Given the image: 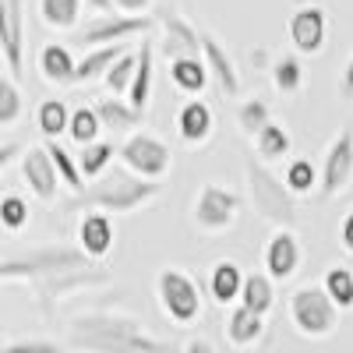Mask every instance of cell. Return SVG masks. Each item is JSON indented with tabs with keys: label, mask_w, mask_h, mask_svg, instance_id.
I'll return each mask as SVG.
<instances>
[{
	"label": "cell",
	"mask_w": 353,
	"mask_h": 353,
	"mask_svg": "<svg viewBox=\"0 0 353 353\" xmlns=\"http://www.w3.org/2000/svg\"><path fill=\"white\" fill-rule=\"evenodd\" d=\"M68 346L88 353H170L173 343L152 336L131 314L117 311H85L68 325Z\"/></svg>",
	"instance_id": "cell-1"
},
{
	"label": "cell",
	"mask_w": 353,
	"mask_h": 353,
	"mask_svg": "<svg viewBox=\"0 0 353 353\" xmlns=\"http://www.w3.org/2000/svg\"><path fill=\"white\" fill-rule=\"evenodd\" d=\"M159 181H149V176H138V173H113V176H96L88 188H81L78 194H71L64 201L68 212H81V209H103L113 216H128L138 212L145 205H152L159 198Z\"/></svg>",
	"instance_id": "cell-2"
},
{
	"label": "cell",
	"mask_w": 353,
	"mask_h": 353,
	"mask_svg": "<svg viewBox=\"0 0 353 353\" xmlns=\"http://www.w3.org/2000/svg\"><path fill=\"white\" fill-rule=\"evenodd\" d=\"M244 184H248L251 209H254L265 223H272L276 230H279V226L297 230V223H301L297 194L290 191V184L283 181V176H276L269 166H265V159L251 156V159L244 163Z\"/></svg>",
	"instance_id": "cell-3"
},
{
	"label": "cell",
	"mask_w": 353,
	"mask_h": 353,
	"mask_svg": "<svg viewBox=\"0 0 353 353\" xmlns=\"http://www.w3.org/2000/svg\"><path fill=\"white\" fill-rule=\"evenodd\" d=\"M85 265H92V258L81 251V244H43V248L18 251V254L8 251L0 258V279L4 283H18V279L39 283L46 276H61L71 269H85Z\"/></svg>",
	"instance_id": "cell-4"
},
{
	"label": "cell",
	"mask_w": 353,
	"mask_h": 353,
	"mask_svg": "<svg viewBox=\"0 0 353 353\" xmlns=\"http://www.w3.org/2000/svg\"><path fill=\"white\" fill-rule=\"evenodd\" d=\"M286 314H290V325L297 329V336H304V339H329L339 329L343 307L329 297L325 286H301V290L290 293Z\"/></svg>",
	"instance_id": "cell-5"
},
{
	"label": "cell",
	"mask_w": 353,
	"mask_h": 353,
	"mask_svg": "<svg viewBox=\"0 0 353 353\" xmlns=\"http://www.w3.org/2000/svg\"><path fill=\"white\" fill-rule=\"evenodd\" d=\"M156 301H159L163 318L173 321V325H181V329H191L205 311L198 283L184 269H173V265H166L156 276Z\"/></svg>",
	"instance_id": "cell-6"
},
{
	"label": "cell",
	"mask_w": 353,
	"mask_h": 353,
	"mask_svg": "<svg viewBox=\"0 0 353 353\" xmlns=\"http://www.w3.org/2000/svg\"><path fill=\"white\" fill-rule=\"evenodd\" d=\"M237 219H241V194L237 191H230L216 181L198 188L194 205H191V223L201 233H226L237 226Z\"/></svg>",
	"instance_id": "cell-7"
},
{
	"label": "cell",
	"mask_w": 353,
	"mask_h": 353,
	"mask_svg": "<svg viewBox=\"0 0 353 353\" xmlns=\"http://www.w3.org/2000/svg\"><path fill=\"white\" fill-rule=\"evenodd\" d=\"M117 156H121L124 170L138 173V176H149V181H163V176L173 170V152L170 145L149 131H131L121 149H117Z\"/></svg>",
	"instance_id": "cell-8"
},
{
	"label": "cell",
	"mask_w": 353,
	"mask_h": 353,
	"mask_svg": "<svg viewBox=\"0 0 353 353\" xmlns=\"http://www.w3.org/2000/svg\"><path fill=\"white\" fill-rule=\"evenodd\" d=\"M152 25H159V18H152V14H124V11H113V14H96L92 21L85 25L81 43H85V46L128 43V39H134V36H145Z\"/></svg>",
	"instance_id": "cell-9"
},
{
	"label": "cell",
	"mask_w": 353,
	"mask_h": 353,
	"mask_svg": "<svg viewBox=\"0 0 353 353\" xmlns=\"http://www.w3.org/2000/svg\"><path fill=\"white\" fill-rule=\"evenodd\" d=\"M353 181V128H343L332 145L325 149V163H321V198H339Z\"/></svg>",
	"instance_id": "cell-10"
},
{
	"label": "cell",
	"mask_w": 353,
	"mask_h": 353,
	"mask_svg": "<svg viewBox=\"0 0 353 353\" xmlns=\"http://www.w3.org/2000/svg\"><path fill=\"white\" fill-rule=\"evenodd\" d=\"M103 283H110V276L103 269H96V265H85V269H71V272H61V276H46V279H39L32 286L39 293L43 314L50 318L53 314V304H61L68 293H78V290H88V286H103Z\"/></svg>",
	"instance_id": "cell-11"
},
{
	"label": "cell",
	"mask_w": 353,
	"mask_h": 353,
	"mask_svg": "<svg viewBox=\"0 0 353 353\" xmlns=\"http://www.w3.org/2000/svg\"><path fill=\"white\" fill-rule=\"evenodd\" d=\"M286 36L293 43V50L304 53V57H314L325 50V36H329V14L325 8H318V4H304L290 14L286 21Z\"/></svg>",
	"instance_id": "cell-12"
},
{
	"label": "cell",
	"mask_w": 353,
	"mask_h": 353,
	"mask_svg": "<svg viewBox=\"0 0 353 353\" xmlns=\"http://www.w3.org/2000/svg\"><path fill=\"white\" fill-rule=\"evenodd\" d=\"M21 176H25V184L28 191H32L39 201H57V188H61V173H57V163L46 149V141L43 145H28V149L21 152Z\"/></svg>",
	"instance_id": "cell-13"
},
{
	"label": "cell",
	"mask_w": 353,
	"mask_h": 353,
	"mask_svg": "<svg viewBox=\"0 0 353 353\" xmlns=\"http://www.w3.org/2000/svg\"><path fill=\"white\" fill-rule=\"evenodd\" d=\"M159 28H163V39H159V50L166 61L173 57H201V32L176 11V8H163L159 14Z\"/></svg>",
	"instance_id": "cell-14"
},
{
	"label": "cell",
	"mask_w": 353,
	"mask_h": 353,
	"mask_svg": "<svg viewBox=\"0 0 353 353\" xmlns=\"http://www.w3.org/2000/svg\"><path fill=\"white\" fill-rule=\"evenodd\" d=\"M0 53H4L8 74H25V18L21 0H0Z\"/></svg>",
	"instance_id": "cell-15"
},
{
	"label": "cell",
	"mask_w": 353,
	"mask_h": 353,
	"mask_svg": "<svg viewBox=\"0 0 353 353\" xmlns=\"http://www.w3.org/2000/svg\"><path fill=\"white\" fill-rule=\"evenodd\" d=\"M301 261H304V251H301L297 233H293L290 226H279L272 233V241L265 244V272H269L276 283H286V279L297 276Z\"/></svg>",
	"instance_id": "cell-16"
},
{
	"label": "cell",
	"mask_w": 353,
	"mask_h": 353,
	"mask_svg": "<svg viewBox=\"0 0 353 353\" xmlns=\"http://www.w3.org/2000/svg\"><path fill=\"white\" fill-rule=\"evenodd\" d=\"M78 244H81V251L92 258V261H103L113 251V244H117L110 212L88 209V216H81V223H78Z\"/></svg>",
	"instance_id": "cell-17"
},
{
	"label": "cell",
	"mask_w": 353,
	"mask_h": 353,
	"mask_svg": "<svg viewBox=\"0 0 353 353\" xmlns=\"http://www.w3.org/2000/svg\"><path fill=\"white\" fill-rule=\"evenodd\" d=\"M201 53H205V64H209V71L219 85V92L226 99H237L241 96V71L233 64V57L226 53V46L212 32H201Z\"/></svg>",
	"instance_id": "cell-18"
},
{
	"label": "cell",
	"mask_w": 353,
	"mask_h": 353,
	"mask_svg": "<svg viewBox=\"0 0 353 353\" xmlns=\"http://www.w3.org/2000/svg\"><path fill=\"white\" fill-rule=\"evenodd\" d=\"M212 131H216L212 106L205 99H188L181 106V113H176V134H181V141L191 145V149H198V145H205L212 138Z\"/></svg>",
	"instance_id": "cell-19"
},
{
	"label": "cell",
	"mask_w": 353,
	"mask_h": 353,
	"mask_svg": "<svg viewBox=\"0 0 353 353\" xmlns=\"http://www.w3.org/2000/svg\"><path fill=\"white\" fill-rule=\"evenodd\" d=\"M261 332H265V314H258L254 307H248L241 301L230 307V314L223 321V336H226L230 346L248 350V346H254L261 339Z\"/></svg>",
	"instance_id": "cell-20"
},
{
	"label": "cell",
	"mask_w": 353,
	"mask_h": 353,
	"mask_svg": "<svg viewBox=\"0 0 353 353\" xmlns=\"http://www.w3.org/2000/svg\"><path fill=\"white\" fill-rule=\"evenodd\" d=\"M244 279L248 272L241 269L233 258H219L212 269H209V297L219 304V307H230L241 301V290H244Z\"/></svg>",
	"instance_id": "cell-21"
},
{
	"label": "cell",
	"mask_w": 353,
	"mask_h": 353,
	"mask_svg": "<svg viewBox=\"0 0 353 353\" xmlns=\"http://www.w3.org/2000/svg\"><path fill=\"white\" fill-rule=\"evenodd\" d=\"M96 113H99V121H103V131L110 134H131L134 128H141L145 121V110H138L128 96H110V99H96L92 103Z\"/></svg>",
	"instance_id": "cell-22"
},
{
	"label": "cell",
	"mask_w": 353,
	"mask_h": 353,
	"mask_svg": "<svg viewBox=\"0 0 353 353\" xmlns=\"http://www.w3.org/2000/svg\"><path fill=\"white\" fill-rule=\"evenodd\" d=\"M170 64V81L176 92H184V96H201L205 92V85H209L212 71L209 64H205V53L201 57H173Z\"/></svg>",
	"instance_id": "cell-23"
},
{
	"label": "cell",
	"mask_w": 353,
	"mask_h": 353,
	"mask_svg": "<svg viewBox=\"0 0 353 353\" xmlns=\"http://www.w3.org/2000/svg\"><path fill=\"white\" fill-rule=\"evenodd\" d=\"M39 78L46 85H74V71H78V61L71 57V50L64 43H46L39 50Z\"/></svg>",
	"instance_id": "cell-24"
},
{
	"label": "cell",
	"mask_w": 353,
	"mask_h": 353,
	"mask_svg": "<svg viewBox=\"0 0 353 353\" xmlns=\"http://www.w3.org/2000/svg\"><path fill=\"white\" fill-rule=\"evenodd\" d=\"M128 50V43H106V46H88V53L78 61L74 71V85H88V81H103L106 71L113 68V61Z\"/></svg>",
	"instance_id": "cell-25"
},
{
	"label": "cell",
	"mask_w": 353,
	"mask_h": 353,
	"mask_svg": "<svg viewBox=\"0 0 353 353\" xmlns=\"http://www.w3.org/2000/svg\"><path fill=\"white\" fill-rule=\"evenodd\" d=\"M152 74H156V46H152V39H141L138 71H134L131 92H128V99H131L138 110H149V99H152Z\"/></svg>",
	"instance_id": "cell-26"
},
{
	"label": "cell",
	"mask_w": 353,
	"mask_h": 353,
	"mask_svg": "<svg viewBox=\"0 0 353 353\" xmlns=\"http://www.w3.org/2000/svg\"><path fill=\"white\" fill-rule=\"evenodd\" d=\"M81 4L85 0H36L39 21L53 32H71V28L81 21Z\"/></svg>",
	"instance_id": "cell-27"
},
{
	"label": "cell",
	"mask_w": 353,
	"mask_h": 353,
	"mask_svg": "<svg viewBox=\"0 0 353 353\" xmlns=\"http://www.w3.org/2000/svg\"><path fill=\"white\" fill-rule=\"evenodd\" d=\"M254 152H258V159H265V163H276V159H283V156H290V149H293V138H290V131L283 128V124H276V121H269L254 138Z\"/></svg>",
	"instance_id": "cell-28"
},
{
	"label": "cell",
	"mask_w": 353,
	"mask_h": 353,
	"mask_svg": "<svg viewBox=\"0 0 353 353\" xmlns=\"http://www.w3.org/2000/svg\"><path fill=\"white\" fill-rule=\"evenodd\" d=\"M241 304L254 307L258 314H269L276 307V279L269 272H248L244 290H241Z\"/></svg>",
	"instance_id": "cell-29"
},
{
	"label": "cell",
	"mask_w": 353,
	"mask_h": 353,
	"mask_svg": "<svg viewBox=\"0 0 353 353\" xmlns=\"http://www.w3.org/2000/svg\"><path fill=\"white\" fill-rule=\"evenodd\" d=\"M36 124H39V131H43L46 138L68 134V128H71V106H68L64 99H46V103H39Z\"/></svg>",
	"instance_id": "cell-30"
},
{
	"label": "cell",
	"mask_w": 353,
	"mask_h": 353,
	"mask_svg": "<svg viewBox=\"0 0 353 353\" xmlns=\"http://www.w3.org/2000/svg\"><path fill=\"white\" fill-rule=\"evenodd\" d=\"M113 156H117V149H113V141H88V145H81V152H78V166H81V173H85V181H96V176H103L106 173V166L113 163Z\"/></svg>",
	"instance_id": "cell-31"
},
{
	"label": "cell",
	"mask_w": 353,
	"mask_h": 353,
	"mask_svg": "<svg viewBox=\"0 0 353 353\" xmlns=\"http://www.w3.org/2000/svg\"><path fill=\"white\" fill-rule=\"evenodd\" d=\"M46 149H50V156H53V163H57L61 184H64L71 194H78V191L85 188V173H81V166H78V156H71L64 145H57V138H46Z\"/></svg>",
	"instance_id": "cell-32"
},
{
	"label": "cell",
	"mask_w": 353,
	"mask_h": 353,
	"mask_svg": "<svg viewBox=\"0 0 353 353\" xmlns=\"http://www.w3.org/2000/svg\"><path fill=\"white\" fill-rule=\"evenodd\" d=\"M269 74H272V85L279 96H297L304 85V68L297 57H279V61H272Z\"/></svg>",
	"instance_id": "cell-33"
},
{
	"label": "cell",
	"mask_w": 353,
	"mask_h": 353,
	"mask_svg": "<svg viewBox=\"0 0 353 353\" xmlns=\"http://www.w3.org/2000/svg\"><path fill=\"white\" fill-rule=\"evenodd\" d=\"M134 71H138V53L124 50L113 61V68L106 71V78H103V85L110 88V96H128L131 92V81H134Z\"/></svg>",
	"instance_id": "cell-34"
},
{
	"label": "cell",
	"mask_w": 353,
	"mask_h": 353,
	"mask_svg": "<svg viewBox=\"0 0 353 353\" xmlns=\"http://www.w3.org/2000/svg\"><path fill=\"white\" fill-rule=\"evenodd\" d=\"M283 181L290 184V191L297 194V198H307L318 184H321V170L311 166V159H290L286 173H283Z\"/></svg>",
	"instance_id": "cell-35"
},
{
	"label": "cell",
	"mask_w": 353,
	"mask_h": 353,
	"mask_svg": "<svg viewBox=\"0 0 353 353\" xmlns=\"http://www.w3.org/2000/svg\"><path fill=\"white\" fill-rule=\"evenodd\" d=\"M99 131H103V121H99L96 106H74V110H71V128H68V134H71L74 145L96 141Z\"/></svg>",
	"instance_id": "cell-36"
},
{
	"label": "cell",
	"mask_w": 353,
	"mask_h": 353,
	"mask_svg": "<svg viewBox=\"0 0 353 353\" xmlns=\"http://www.w3.org/2000/svg\"><path fill=\"white\" fill-rule=\"evenodd\" d=\"M321 286L329 290V297L343 311L353 307V269H346V265H332V269L325 272V279H321Z\"/></svg>",
	"instance_id": "cell-37"
},
{
	"label": "cell",
	"mask_w": 353,
	"mask_h": 353,
	"mask_svg": "<svg viewBox=\"0 0 353 353\" xmlns=\"http://www.w3.org/2000/svg\"><path fill=\"white\" fill-rule=\"evenodd\" d=\"M272 121V110H269V103L265 99H248V103H241V110H237V128L248 134V138H254L265 124Z\"/></svg>",
	"instance_id": "cell-38"
},
{
	"label": "cell",
	"mask_w": 353,
	"mask_h": 353,
	"mask_svg": "<svg viewBox=\"0 0 353 353\" xmlns=\"http://www.w3.org/2000/svg\"><path fill=\"white\" fill-rule=\"evenodd\" d=\"M21 110H25V103H21V92H18V85H14V74L0 78V128H4V131L14 128Z\"/></svg>",
	"instance_id": "cell-39"
},
{
	"label": "cell",
	"mask_w": 353,
	"mask_h": 353,
	"mask_svg": "<svg viewBox=\"0 0 353 353\" xmlns=\"http://www.w3.org/2000/svg\"><path fill=\"white\" fill-rule=\"evenodd\" d=\"M28 219H32V209H28V201L14 191H8L4 198H0V223H4V230L18 233L28 226Z\"/></svg>",
	"instance_id": "cell-40"
},
{
	"label": "cell",
	"mask_w": 353,
	"mask_h": 353,
	"mask_svg": "<svg viewBox=\"0 0 353 353\" xmlns=\"http://www.w3.org/2000/svg\"><path fill=\"white\" fill-rule=\"evenodd\" d=\"M4 353H61V346L50 339H8Z\"/></svg>",
	"instance_id": "cell-41"
},
{
	"label": "cell",
	"mask_w": 353,
	"mask_h": 353,
	"mask_svg": "<svg viewBox=\"0 0 353 353\" xmlns=\"http://www.w3.org/2000/svg\"><path fill=\"white\" fill-rule=\"evenodd\" d=\"M339 248L353 258V209L343 216V223H339Z\"/></svg>",
	"instance_id": "cell-42"
},
{
	"label": "cell",
	"mask_w": 353,
	"mask_h": 353,
	"mask_svg": "<svg viewBox=\"0 0 353 353\" xmlns=\"http://www.w3.org/2000/svg\"><path fill=\"white\" fill-rule=\"evenodd\" d=\"M152 8V0H117V11H124V14H149Z\"/></svg>",
	"instance_id": "cell-43"
},
{
	"label": "cell",
	"mask_w": 353,
	"mask_h": 353,
	"mask_svg": "<svg viewBox=\"0 0 353 353\" xmlns=\"http://www.w3.org/2000/svg\"><path fill=\"white\" fill-rule=\"evenodd\" d=\"M339 92H343V99H353V57L346 61V68L339 74Z\"/></svg>",
	"instance_id": "cell-44"
},
{
	"label": "cell",
	"mask_w": 353,
	"mask_h": 353,
	"mask_svg": "<svg viewBox=\"0 0 353 353\" xmlns=\"http://www.w3.org/2000/svg\"><path fill=\"white\" fill-rule=\"evenodd\" d=\"M18 152H25V149H18V145H14L11 138H4V145H0V166L8 170V166L14 163V156H18Z\"/></svg>",
	"instance_id": "cell-45"
},
{
	"label": "cell",
	"mask_w": 353,
	"mask_h": 353,
	"mask_svg": "<svg viewBox=\"0 0 353 353\" xmlns=\"http://www.w3.org/2000/svg\"><path fill=\"white\" fill-rule=\"evenodd\" d=\"M176 350H188V353H212V343L209 339H184V343H176Z\"/></svg>",
	"instance_id": "cell-46"
},
{
	"label": "cell",
	"mask_w": 353,
	"mask_h": 353,
	"mask_svg": "<svg viewBox=\"0 0 353 353\" xmlns=\"http://www.w3.org/2000/svg\"><path fill=\"white\" fill-rule=\"evenodd\" d=\"M85 8L96 11V14H113L117 11V0H85Z\"/></svg>",
	"instance_id": "cell-47"
},
{
	"label": "cell",
	"mask_w": 353,
	"mask_h": 353,
	"mask_svg": "<svg viewBox=\"0 0 353 353\" xmlns=\"http://www.w3.org/2000/svg\"><path fill=\"white\" fill-rule=\"evenodd\" d=\"M251 64L254 68H272L269 64V50H251Z\"/></svg>",
	"instance_id": "cell-48"
}]
</instances>
